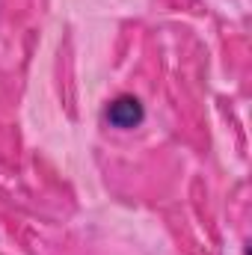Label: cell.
I'll list each match as a JSON object with an SVG mask.
<instances>
[{
    "label": "cell",
    "mask_w": 252,
    "mask_h": 255,
    "mask_svg": "<svg viewBox=\"0 0 252 255\" xmlns=\"http://www.w3.org/2000/svg\"><path fill=\"white\" fill-rule=\"evenodd\" d=\"M107 122L113 128H119V130H130V128H139L142 125V119H145V107H142V101L139 98H133V95H119V98H113L110 104H107Z\"/></svg>",
    "instance_id": "1"
}]
</instances>
